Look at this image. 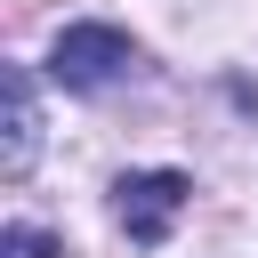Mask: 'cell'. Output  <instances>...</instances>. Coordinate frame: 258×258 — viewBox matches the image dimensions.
Returning <instances> with one entry per match:
<instances>
[{
  "mask_svg": "<svg viewBox=\"0 0 258 258\" xmlns=\"http://www.w3.org/2000/svg\"><path fill=\"white\" fill-rule=\"evenodd\" d=\"M129 64H137V40H129L121 24H64L56 48H48V73H56L64 89H105V81H121Z\"/></svg>",
  "mask_w": 258,
  "mask_h": 258,
  "instance_id": "6da1fadb",
  "label": "cell"
},
{
  "mask_svg": "<svg viewBox=\"0 0 258 258\" xmlns=\"http://www.w3.org/2000/svg\"><path fill=\"white\" fill-rule=\"evenodd\" d=\"M113 194H121V226H129V242L153 250V242H169L177 210L194 202V177H185V169H129Z\"/></svg>",
  "mask_w": 258,
  "mask_h": 258,
  "instance_id": "7a4b0ae2",
  "label": "cell"
},
{
  "mask_svg": "<svg viewBox=\"0 0 258 258\" xmlns=\"http://www.w3.org/2000/svg\"><path fill=\"white\" fill-rule=\"evenodd\" d=\"M32 161H40V97H32V73L8 64L0 73V177L16 185L32 177Z\"/></svg>",
  "mask_w": 258,
  "mask_h": 258,
  "instance_id": "3957f363",
  "label": "cell"
},
{
  "mask_svg": "<svg viewBox=\"0 0 258 258\" xmlns=\"http://www.w3.org/2000/svg\"><path fill=\"white\" fill-rule=\"evenodd\" d=\"M0 258H56V234H40V226H8V234H0Z\"/></svg>",
  "mask_w": 258,
  "mask_h": 258,
  "instance_id": "277c9868",
  "label": "cell"
}]
</instances>
